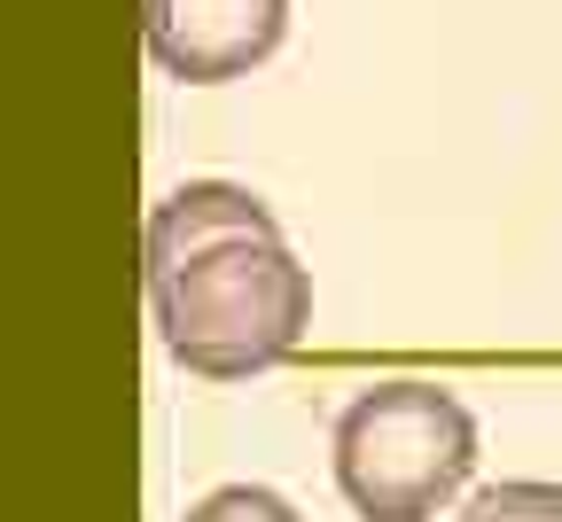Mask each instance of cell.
Instances as JSON below:
<instances>
[{
	"mask_svg": "<svg viewBox=\"0 0 562 522\" xmlns=\"http://www.w3.org/2000/svg\"><path fill=\"white\" fill-rule=\"evenodd\" d=\"M157 343L203 383H250L281 366L313 328V273L281 235H243L188 265L149 273Z\"/></svg>",
	"mask_w": 562,
	"mask_h": 522,
	"instance_id": "1",
	"label": "cell"
},
{
	"mask_svg": "<svg viewBox=\"0 0 562 522\" xmlns=\"http://www.w3.org/2000/svg\"><path fill=\"white\" fill-rule=\"evenodd\" d=\"M476 468V413L438 383H375L336 421V484L360 522H430Z\"/></svg>",
	"mask_w": 562,
	"mask_h": 522,
	"instance_id": "2",
	"label": "cell"
},
{
	"mask_svg": "<svg viewBox=\"0 0 562 522\" xmlns=\"http://www.w3.org/2000/svg\"><path fill=\"white\" fill-rule=\"evenodd\" d=\"M290 0H140V39L180 87H227L281 47Z\"/></svg>",
	"mask_w": 562,
	"mask_h": 522,
	"instance_id": "3",
	"label": "cell"
},
{
	"mask_svg": "<svg viewBox=\"0 0 562 522\" xmlns=\"http://www.w3.org/2000/svg\"><path fill=\"white\" fill-rule=\"evenodd\" d=\"M243 235H281V218L235 180H188L149 211V242L140 250H149V273H165V265H188V258L243 242Z\"/></svg>",
	"mask_w": 562,
	"mask_h": 522,
	"instance_id": "4",
	"label": "cell"
},
{
	"mask_svg": "<svg viewBox=\"0 0 562 522\" xmlns=\"http://www.w3.org/2000/svg\"><path fill=\"white\" fill-rule=\"evenodd\" d=\"M461 522H562V484H492L461 507Z\"/></svg>",
	"mask_w": 562,
	"mask_h": 522,
	"instance_id": "5",
	"label": "cell"
},
{
	"mask_svg": "<svg viewBox=\"0 0 562 522\" xmlns=\"http://www.w3.org/2000/svg\"><path fill=\"white\" fill-rule=\"evenodd\" d=\"M188 522H305V514L281 491H266V484H220L211 499L188 507Z\"/></svg>",
	"mask_w": 562,
	"mask_h": 522,
	"instance_id": "6",
	"label": "cell"
}]
</instances>
